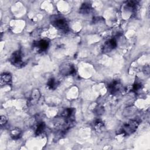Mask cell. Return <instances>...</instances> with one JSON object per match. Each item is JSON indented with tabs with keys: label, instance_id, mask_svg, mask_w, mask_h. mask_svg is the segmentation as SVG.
I'll use <instances>...</instances> for the list:
<instances>
[{
	"label": "cell",
	"instance_id": "obj_1",
	"mask_svg": "<svg viewBox=\"0 0 150 150\" xmlns=\"http://www.w3.org/2000/svg\"><path fill=\"white\" fill-rule=\"evenodd\" d=\"M51 20L52 25L57 29L64 32L68 30V23L64 18L60 16H54Z\"/></svg>",
	"mask_w": 150,
	"mask_h": 150
},
{
	"label": "cell",
	"instance_id": "obj_2",
	"mask_svg": "<svg viewBox=\"0 0 150 150\" xmlns=\"http://www.w3.org/2000/svg\"><path fill=\"white\" fill-rule=\"evenodd\" d=\"M139 123L136 120H131L125 124L121 128V134L128 135L134 132L138 128Z\"/></svg>",
	"mask_w": 150,
	"mask_h": 150
},
{
	"label": "cell",
	"instance_id": "obj_3",
	"mask_svg": "<svg viewBox=\"0 0 150 150\" xmlns=\"http://www.w3.org/2000/svg\"><path fill=\"white\" fill-rule=\"evenodd\" d=\"M60 71L65 76L73 75L76 73L74 66L70 63H64L60 66Z\"/></svg>",
	"mask_w": 150,
	"mask_h": 150
},
{
	"label": "cell",
	"instance_id": "obj_4",
	"mask_svg": "<svg viewBox=\"0 0 150 150\" xmlns=\"http://www.w3.org/2000/svg\"><path fill=\"white\" fill-rule=\"evenodd\" d=\"M11 63L16 67L22 66L24 64L22 61V53L20 50L14 52L10 57Z\"/></svg>",
	"mask_w": 150,
	"mask_h": 150
},
{
	"label": "cell",
	"instance_id": "obj_5",
	"mask_svg": "<svg viewBox=\"0 0 150 150\" xmlns=\"http://www.w3.org/2000/svg\"><path fill=\"white\" fill-rule=\"evenodd\" d=\"M122 85L119 80H114L108 86V90L111 94H116L121 90Z\"/></svg>",
	"mask_w": 150,
	"mask_h": 150
},
{
	"label": "cell",
	"instance_id": "obj_6",
	"mask_svg": "<svg viewBox=\"0 0 150 150\" xmlns=\"http://www.w3.org/2000/svg\"><path fill=\"white\" fill-rule=\"evenodd\" d=\"M49 46V42L46 40H40L35 42L33 43V47L36 48L39 52L45 51Z\"/></svg>",
	"mask_w": 150,
	"mask_h": 150
},
{
	"label": "cell",
	"instance_id": "obj_7",
	"mask_svg": "<svg viewBox=\"0 0 150 150\" xmlns=\"http://www.w3.org/2000/svg\"><path fill=\"white\" fill-rule=\"evenodd\" d=\"M117 45V41L115 39H110L108 41L106 42L103 46V51L105 52H109L111 50L116 47Z\"/></svg>",
	"mask_w": 150,
	"mask_h": 150
},
{
	"label": "cell",
	"instance_id": "obj_8",
	"mask_svg": "<svg viewBox=\"0 0 150 150\" xmlns=\"http://www.w3.org/2000/svg\"><path fill=\"white\" fill-rule=\"evenodd\" d=\"M12 80V76L10 73H4L1 75L0 83L1 86L9 84L11 83Z\"/></svg>",
	"mask_w": 150,
	"mask_h": 150
},
{
	"label": "cell",
	"instance_id": "obj_9",
	"mask_svg": "<svg viewBox=\"0 0 150 150\" xmlns=\"http://www.w3.org/2000/svg\"><path fill=\"white\" fill-rule=\"evenodd\" d=\"M40 97V93L38 89L34 90L32 91L31 96L30 97V100H29L30 103H31L32 104L36 103L39 100Z\"/></svg>",
	"mask_w": 150,
	"mask_h": 150
},
{
	"label": "cell",
	"instance_id": "obj_10",
	"mask_svg": "<svg viewBox=\"0 0 150 150\" xmlns=\"http://www.w3.org/2000/svg\"><path fill=\"white\" fill-rule=\"evenodd\" d=\"M91 5L88 3H84L80 8V13L82 14H87L91 11Z\"/></svg>",
	"mask_w": 150,
	"mask_h": 150
},
{
	"label": "cell",
	"instance_id": "obj_11",
	"mask_svg": "<svg viewBox=\"0 0 150 150\" xmlns=\"http://www.w3.org/2000/svg\"><path fill=\"white\" fill-rule=\"evenodd\" d=\"M21 134H22L21 130L19 128H15L11 131V137L14 139H17L21 137Z\"/></svg>",
	"mask_w": 150,
	"mask_h": 150
},
{
	"label": "cell",
	"instance_id": "obj_12",
	"mask_svg": "<svg viewBox=\"0 0 150 150\" xmlns=\"http://www.w3.org/2000/svg\"><path fill=\"white\" fill-rule=\"evenodd\" d=\"M58 85V82L54 79V78H50L49 79L47 83V86L50 89L54 90L55 89Z\"/></svg>",
	"mask_w": 150,
	"mask_h": 150
},
{
	"label": "cell",
	"instance_id": "obj_13",
	"mask_svg": "<svg viewBox=\"0 0 150 150\" xmlns=\"http://www.w3.org/2000/svg\"><path fill=\"white\" fill-rule=\"evenodd\" d=\"M45 128V124L43 122H41L39 123L38 125H37V127L36 129L35 134L36 135H39L40 134H41L43 132V131H44Z\"/></svg>",
	"mask_w": 150,
	"mask_h": 150
},
{
	"label": "cell",
	"instance_id": "obj_14",
	"mask_svg": "<svg viewBox=\"0 0 150 150\" xmlns=\"http://www.w3.org/2000/svg\"><path fill=\"white\" fill-rule=\"evenodd\" d=\"M73 111H74V109L71 108H66V110H64L62 114H61V116L64 117V118H68V117H70L71 116V115L72 114V113L73 112Z\"/></svg>",
	"mask_w": 150,
	"mask_h": 150
},
{
	"label": "cell",
	"instance_id": "obj_15",
	"mask_svg": "<svg viewBox=\"0 0 150 150\" xmlns=\"http://www.w3.org/2000/svg\"><path fill=\"white\" fill-rule=\"evenodd\" d=\"M94 125H95L96 129H97V130H100V129H101L104 127L103 123L101 121H96L95 122V124H94Z\"/></svg>",
	"mask_w": 150,
	"mask_h": 150
},
{
	"label": "cell",
	"instance_id": "obj_16",
	"mask_svg": "<svg viewBox=\"0 0 150 150\" xmlns=\"http://www.w3.org/2000/svg\"><path fill=\"white\" fill-rule=\"evenodd\" d=\"M141 88V83H138L136 82L132 86V90L134 92H137L139 90H140Z\"/></svg>",
	"mask_w": 150,
	"mask_h": 150
},
{
	"label": "cell",
	"instance_id": "obj_17",
	"mask_svg": "<svg viewBox=\"0 0 150 150\" xmlns=\"http://www.w3.org/2000/svg\"><path fill=\"white\" fill-rule=\"evenodd\" d=\"M7 122V119L6 117L4 115H1V120H0V124L1 125H3L4 124H5Z\"/></svg>",
	"mask_w": 150,
	"mask_h": 150
},
{
	"label": "cell",
	"instance_id": "obj_18",
	"mask_svg": "<svg viewBox=\"0 0 150 150\" xmlns=\"http://www.w3.org/2000/svg\"><path fill=\"white\" fill-rule=\"evenodd\" d=\"M103 112V107H97L96 111L95 113H97L98 115H100Z\"/></svg>",
	"mask_w": 150,
	"mask_h": 150
},
{
	"label": "cell",
	"instance_id": "obj_19",
	"mask_svg": "<svg viewBox=\"0 0 150 150\" xmlns=\"http://www.w3.org/2000/svg\"><path fill=\"white\" fill-rule=\"evenodd\" d=\"M149 70H150V69H149V66L148 65V66H146L145 67V69H144V73L145 74H149Z\"/></svg>",
	"mask_w": 150,
	"mask_h": 150
}]
</instances>
